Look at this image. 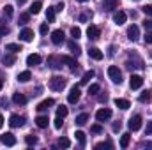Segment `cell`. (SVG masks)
Returning <instances> with one entry per match:
<instances>
[{
	"mask_svg": "<svg viewBox=\"0 0 152 150\" xmlns=\"http://www.w3.org/2000/svg\"><path fill=\"white\" fill-rule=\"evenodd\" d=\"M64 87H66V78H62V76H53V78L50 79V88H51V90L60 92V90H64Z\"/></svg>",
	"mask_w": 152,
	"mask_h": 150,
	"instance_id": "1",
	"label": "cell"
},
{
	"mask_svg": "<svg viewBox=\"0 0 152 150\" xmlns=\"http://www.w3.org/2000/svg\"><path fill=\"white\" fill-rule=\"evenodd\" d=\"M108 76H110V79L117 83V85H120L122 83V73H120V69L117 67V66H110L108 67Z\"/></svg>",
	"mask_w": 152,
	"mask_h": 150,
	"instance_id": "2",
	"label": "cell"
},
{
	"mask_svg": "<svg viewBox=\"0 0 152 150\" xmlns=\"http://www.w3.org/2000/svg\"><path fill=\"white\" fill-rule=\"evenodd\" d=\"M80 97H81V90H80V87H78V85L71 87V90H69V95H67V101H69L71 104H76V103L80 101Z\"/></svg>",
	"mask_w": 152,
	"mask_h": 150,
	"instance_id": "3",
	"label": "cell"
},
{
	"mask_svg": "<svg viewBox=\"0 0 152 150\" xmlns=\"http://www.w3.org/2000/svg\"><path fill=\"white\" fill-rule=\"evenodd\" d=\"M0 141H2L5 147H14V145H16V138H14L12 133H4V134L0 136Z\"/></svg>",
	"mask_w": 152,
	"mask_h": 150,
	"instance_id": "4",
	"label": "cell"
},
{
	"mask_svg": "<svg viewBox=\"0 0 152 150\" xmlns=\"http://www.w3.org/2000/svg\"><path fill=\"white\" fill-rule=\"evenodd\" d=\"M96 118H97V122H106V120H110V118H112V110H108V108H101V110H97Z\"/></svg>",
	"mask_w": 152,
	"mask_h": 150,
	"instance_id": "5",
	"label": "cell"
},
{
	"mask_svg": "<svg viewBox=\"0 0 152 150\" xmlns=\"http://www.w3.org/2000/svg\"><path fill=\"white\" fill-rule=\"evenodd\" d=\"M142 85H143V78L138 74H131L129 78V87L133 88V90H138V88H142Z\"/></svg>",
	"mask_w": 152,
	"mask_h": 150,
	"instance_id": "6",
	"label": "cell"
},
{
	"mask_svg": "<svg viewBox=\"0 0 152 150\" xmlns=\"http://www.w3.org/2000/svg\"><path fill=\"white\" fill-rule=\"evenodd\" d=\"M127 127H129L131 131H138V129L142 127V117H140V115L131 117V118H129V122H127Z\"/></svg>",
	"mask_w": 152,
	"mask_h": 150,
	"instance_id": "7",
	"label": "cell"
},
{
	"mask_svg": "<svg viewBox=\"0 0 152 150\" xmlns=\"http://www.w3.org/2000/svg\"><path fill=\"white\" fill-rule=\"evenodd\" d=\"M25 124V118L23 117H20V115H11V118H9V125L11 127H21Z\"/></svg>",
	"mask_w": 152,
	"mask_h": 150,
	"instance_id": "8",
	"label": "cell"
},
{
	"mask_svg": "<svg viewBox=\"0 0 152 150\" xmlns=\"http://www.w3.org/2000/svg\"><path fill=\"white\" fill-rule=\"evenodd\" d=\"M87 36H88V39H99V36H101V28L96 27V25H90V27L87 28Z\"/></svg>",
	"mask_w": 152,
	"mask_h": 150,
	"instance_id": "9",
	"label": "cell"
},
{
	"mask_svg": "<svg viewBox=\"0 0 152 150\" xmlns=\"http://www.w3.org/2000/svg\"><path fill=\"white\" fill-rule=\"evenodd\" d=\"M51 42L57 44V46L62 44V42H64V32H62V30H53V32H51Z\"/></svg>",
	"mask_w": 152,
	"mask_h": 150,
	"instance_id": "10",
	"label": "cell"
},
{
	"mask_svg": "<svg viewBox=\"0 0 152 150\" xmlns=\"http://www.w3.org/2000/svg\"><path fill=\"white\" fill-rule=\"evenodd\" d=\"M20 39H21L23 42H30V41L34 39V30H30V28H23V30L20 32Z\"/></svg>",
	"mask_w": 152,
	"mask_h": 150,
	"instance_id": "11",
	"label": "cell"
},
{
	"mask_svg": "<svg viewBox=\"0 0 152 150\" xmlns=\"http://www.w3.org/2000/svg\"><path fill=\"white\" fill-rule=\"evenodd\" d=\"M127 37H129V41H136V39L140 37V28L136 25H131L127 28Z\"/></svg>",
	"mask_w": 152,
	"mask_h": 150,
	"instance_id": "12",
	"label": "cell"
},
{
	"mask_svg": "<svg viewBox=\"0 0 152 150\" xmlns=\"http://www.w3.org/2000/svg\"><path fill=\"white\" fill-rule=\"evenodd\" d=\"M60 62H62V64H67V66L71 67V71H73V73L78 69V64H76V60H75V58H71V57H67V55L60 57Z\"/></svg>",
	"mask_w": 152,
	"mask_h": 150,
	"instance_id": "13",
	"label": "cell"
},
{
	"mask_svg": "<svg viewBox=\"0 0 152 150\" xmlns=\"http://www.w3.org/2000/svg\"><path fill=\"white\" fill-rule=\"evenodd\" d=\"M41 60H42V58H41V55L32 53V55H28V57H27V66H30V67H32V66H39V64H41Z\"/></svg>",
	"mask_w": 152,
	"mask_h": 150,
	"instance_id": "14",
	"label": "cell"
},
{
	"mask_svg": "<svg viewBox=\"0 0 152 150\" xmlns=\"http://www.w3.org/2000/svg\"><path fill=\"white\" fill-rule=\"evenodd\" d=\"M53 104H55V101H53V99H44L42 103H39V104H37V108H36V110H37V111H46V110H48V108H51Z\"/></svg>",
	"mask_w": 152,
	"mask_h": 150,
	"instance_id": "15",
	"label": "cell"
},
{
	"mask_svg": "<svg viewBox=\"0 0 152 150\" xmlns=\"http://www.w3.org/2000/svg\"><path fill=\"white\" fill-rule=\"evenodd\" d=\"M88 57L94 60H103V51L99 48H88Z\"/></svg>",
	"mask_w": 152,
	"mask_h": 150,
	"instance_id": "16",
	"label": "cell"
},
{
	"mask_svg": "<svg viewBox=\"0 0 152 150\" xmlns=\"http://www.w3.org/2000/svg\"><path fill=\"white\" fill-rule=\"evenodd\" d=\"M126 20H127V14H126L124 11H118V12H115L113 21L117 23V25H124V23H126Z\"/></svg>",
	"mask_w": 152,
	"mask_h": 150,
	"instance_id": "17",
	"label": "cell"
},
{
	"mask_svg": "<svg viewBox=\"0 0 152 150\" xmlns=\"http://www.w3.org/2000/svg\"><path fill=\"white\" fill-rule=\"evenodd\" d=\"M48 124H50V120H48V117H44V115H39L37 118H36V125H37L39 129H46Z\"/></svg>",
	"mask_w": 152,
	"mask_h": 150,
	"instance_id": "18",
	"label": "cell"
},
{
	"mask_svg": "<svg viewBox=\"0 0 152 150\" xmlns=\"http://www.w3.org/2000/svg\"><path fill=\"white\" fill-rule=\"evenodd\" d=\"M115 106H117L118 110H129L131 104H129L127 99H120V97H117V99H115Z\"/></svg>",
	"mask_w": 152,
	"mask_h": 150,
	"instance_id": "19",
	"label": "cell"
},
{
	"mask_svg": "<svg viewBox=\"0 0 152 150\" xmlns=\"http://www.w3.org/2000/svg\"><path fill=\"white\" fill-rule=\"evenodd\" d=\"M67 48H69V51H71L73 55H76V57L81 53V48H80V44H76V41H69V42H67Z\"/></svg>",
	"mask_w": 152,
	"mask_h": 150,
	"instance_id": "20",
	"label": "cell"
},
{
	"mask_svg": "<svg viewBox=\"0 0 152 150\" xmlns=\"http://www.w3.org/2000/svg\"><path fill=\"white\" fill-rule=\"evenodd\" d=\"M117 5H118L117 0H103V9L104 11H113V9H117Z\"/></svg>",
	"mask_w": 152,
	"mask_h": 150,
	"instance_id": "21",
	"label": "cell"
},
{
	"mask_svg": "<svg viewBox=\"0 0 152 150\" xmlns=\"http://www.w3.org/2000/svg\"><path fill=\"white\" fill-rule=\"evenodd\" d=\"M14 62H16V57H14V53H9V55H5V57L2 58V64H4V66H7V67H11Z\"/></svg>",
	"mask_w": 152,
	"mask_h": 150,
	"instance_id": "22",
	"label": "cell"
},
{
	"mask_svg": "<svg viewBox=\"0 0 152 150\" xmlns=\"http://www.w3.org/2000/svg\"><path fill=\"white\" fill-rule=\"evenodd\" d=\"M41 9H42V2H41V0H37V2H34V4L30 5L28 12H30V14H39V12H41Z\"/></svg>",
	"mask_w": 152,
	"mask_h": 150,
	"instance_id": "23",
	"label": "cell"
},
{
	"mask_svg": "<svg viewBox=\"0 0 152 150\" xmlns=\"http://www.w3.org/2000/svg\"><path fill=\"white\" fill-rule=\"evenodd\" d=\"M129 141H131V134H129V133H124V134L120 136V147H122V149H127V147H129Z\"/></svg>",
	"mask_w": 152,
	"mask_h": 150,
	"instance_id": "24",
	"label": "cell"
},
{
	"mask_svg": "<svg viewBox=\"0 0 152 150\" xmlns=\"http://www.w3.org/2000/svg\"><path fill=\"white\" fill-rule=\"evenodd\" d=\"M5 50H7V51H11V53H18V51H21V44L9 42V44H5Z\"/></svg>",
	"mask_w": 152,
	"mask_h": 150,
	"instance_id": "25",
	"label": "cell"
},
{
	"mask_svg": "<svg viewBox=\"0 0 152 150\" xmlns=\"http://www.w3.org/2000/svg\"><path fill=\"white\" fill-rule=\"evenodd\" d=\"M94 74H96V73H94L92 69H90V71H87V73L83 74V78L80 79V83H81V85H87V83H88V81H90V79L94 78Z\"/></svg>",
	"mask_w": 152,
	"mask_h": 150,
	"instance_id": "26",
	"label": "cell"
},
{
	"mask_svg": "<svg viewBox=\"0 0 152 150\" xmlns=\"http://www.w3.org/2000/svg\"><path fill=\"white\" fill-rule=\"evenodd\" d=\"M151 101H152V92L151 90H145V92L140 95V103L145 104V103H151Z\"/></svg>",
	"mask_w": 152,
	"mask_h": 150,
	"instance_id": "27",
	"label": "cell"
},
{
	"mask_svg": "<svg viewBox=\"0 0 152 150\" xmlns=\"http://www.w3.org/2000/svg\"><path fill=\"white\" fill-rule=\"evenodd\" d=\"M30 78H32L30 71H23V73H20V74H18V81H21V83H27Z\"/></svg>",
	"mask_w": 152,
	"mask_h": 150,
	"instance_id": "28",
	"label": "cell"
},
{
	"mask_svg": "<svg viewBox=\"0 0 152 150\" xmlns=\"http://www.w3.org/2000/svg\"><path fill=\"white\" fill-rule=\"evenodd\" d=\"M46 20H48V23H53V21H55V7H48V11H46Z\"/></svg>",
	"mask_w": 152,
	"mask_h": 150,
	"instance_id": "29",
	"label": "cell"
},
{
	"mask_svg": "<svg viewBox=\"0 0 152 150\" xmlns=\"http://www.w3.org/2000/svg\"><path fill=\"white\" fill-rule=\"evenodd\" d=\"M12 101H14L16 104H25V103H27V97H25L23 94H14V95H12Z\"/></svg>",
	"mask_w": 152,
	"mask_h": 150,
	"instance_id": "30",
	"label": "cell"
},
{
	"mask_svg": "<svg viewBox=\"0 0 152 150\" xmlns=\"http://www.w3.org/2000/svg\"><path fill=\"white\" fill-rule=\"evenodd\" d=\"M87 120H88V113H81V115L76 117V124H78V125H85Z\"/></svg>",
	"mask_w": 152,
	"mask_h": 150,
	"instance_id": "31",
	"label": "cell"
},
{
	"mask_svg": "<svg viewBox=\"0 0 152 150\" xmlns=\"http://www.w3.org/2000/svg\"><path fill=\"white\" fill-rule=\"evenodd\" d=\"M99 90H101V87H99L97 83H94V85H90V87H88V94H90V95L99 94Z\"/></svg>",
	"mask_w": 152,
	"mask_h": 150,
	"instance_id": "32",
	"label": "cell"
},
{
	"mask_svg": "<svg viewBox=\"0 0 152 150\" xmlns=\"http://www.w3.org/2000/svg\"><path fill=\"white\" fill-rule=\"evenodd\" d=\"M58 147H60V149H69V147H71V141H69L67 138H60V140H58Z\"/></svg>",
	"mask_w": 152,
	"mask_h": 150,
	"instance_id": "33",
	"label": "cell"
},
{
	"mask_svg": "<svg viewBox=\"0 0 152 150\" xmlns=\"http://www.w3.org/2000/svg\"><path fill=\"white\" fill-rule=\"evenodd\" d=\"M67 113H69V110L66 106H58L57 108V117H62L64 118V117H67Z\"/></svg>",
	"mask_w": 152,
	"mask_h": 150,
	"instance_id": "34",
	"label": "cell"
},
{
	"mask_svg": "<svg viewBox=\"0 0 152 150\" xmlns=\"http://www.w3.org/2000/svg\"><path fill=\"white\" fill-rule=\"evenodd\" d=\"M12 14H14V7H12V5H5V7H4V16L11 18Z\"/></svg>",
	"mask_w": 152,
	"mask_h": 150,
	"instance_id": "35",
	"label": "cell"
},
{
	"mask_svg": "<svg viewBox=\"0 0 152 150\" xmlns=\"http://www.w3.org/2000/svg\"><path fill=\"white\" fill-rule=\"evenodd\" d=\"M75 136H76V140H78L81 145H85V133H83V131H76Z\"/></svg>",
	"mask_w": 152,
	"mask_h": 150,
	"instance_id": "36",
	"label": "cell"
},
{
	"mask_svg": "<svg viewBox=\"0 0 152 150\" xmlns=\"http://www.w3.org/2000/svg\"><path fill=\"white\" fill-rule=\"evenodd\" d=\"M71 37H75V41L81 37V30H80L78 27H73V28H71Z\"/></svg>",
	"mask_w": 152,
	"mask_h": 150,
	"instance_id": "37",
	"label": "cell"
},
{
	"mask_svg": "<svg viewBox=\"0 0 152 150\" xmlns=\"http://www.w3.org/2000/svg\"><path fill=\"white\" fill-rule=\"evenodd\" d=\"M28 20H30V12H23V14H20V23H21V25L28 23Z\"/></svg>",
	"mask_w": 152,
	"mask_h": 150,
	"instance_id": "38",
	"label": "cell"
},
{
	"mask_svg": "<svg viewBox=\"0 0 152 150\" xmlns=\"http://www.w3.org/2000/svg\"><path fill=\"white\" fill-rule=\"evenodd\" d=\"M90 131L96 133V134H101V133H103V125H101V124H94V125L90 127Z\"/></svg>",
	"mask_w": 152,
	"mask_h": 150,
	"instance_id": "39",
	"label": "cell"
},
{
	"mask_svg": "<svg viewBox=\"0 0 152 150\" xmlns=\"http://www.w3.org/2000/svg\"><path fill=\"white\" fill-rule=\"evenodd\" d=\"M25 141H27L28 145H37V138H36V136H32V134L25 136Z\"/></svg>",
	"mask_w": 152,
	"mask_h": 150,
	"instance_id": "40",
	"label": "cell"
},
{
	"mask_svg": "<svg viewBox=\"0 0 152 150\" xmlns=\"http://www.w3.org/2000/svg\"><path fill=\"white\" fill-rule=\"evenodd\" d=\"M62 124H64V122H62V117H57L53 125H55V129H62Z\"/></svg>",
	"mask_w": 152,
	"mask_h": 150,
	"instance_id": "41",
	"label": "cell"
},
{
	"mask_svg": "<svg viewBox=\"0 0 152 150\" xmlns=\"http://www.w3.org/2000/svg\"><path fill=\"white\" fill-rule=\"evenodd\" d=\"M97 150H103V149H112V143H97L96 145Z\"/></svg>",
	"mask_w": 152,
	"mask_h": 150,
	"instance_id": "42",
	"label": "cell"
},
{
	"mask_svg": "<svg viewBox=\"0 0 152 150\" xmlns=\"http://www.w3.org/2000/svg\"><path fill=\"white\" fill-rule=\"evenodd\" d=\"M142 11H143L147 16H152V5H143V7H142Z\"/></svg>",
	"mask_w": 152,
	"mask_h": 150,
	"instance_id": "43",
	"label": "cell"
},
{
	"mask_svg": "<svg viewBox=\"0 0 152 150\" xmlns=\"http://www.w3.org/2000/svg\"><path fill=\"white\" fill-rule=\"evenodd\" d=\"M39 32H41L42 36H46V34H48V25H46V23H42V25L39 27Z\"/></svg>",
	"mask_w": 152,
	"mask_h": 150,
	"instance_id": "44",
	"label": "cell"
},
{
	"mask_svg": "<svg viewBox=\"0 0 152 150\" xmlns=\"http://www.w3.org/2000/svg\"><path fill=\"white\" fill-rule=\"evenodd\" d=\"M145 42H147V44H152V32H149V30H147V34H145Z\"/></svg>",
	"mask_w": 152,
	"mask_h": 150,
	"instance_id": "45",
	"label": "cell"
},
{
	"mask_svg": "<svg viewBox=\"0 0 152 150\" xmlns=\"http://www.w3.org/2000/svg\"><path fill=\"white\" fill-rule=\"evenodd\" d=\"M7 32H9V30H7V27H0V37H5V36H7Z\"/></svg>",
	"mask_w": 152,
	"mask_h": 150,
	"instance_id": "46",
	"label": "cell"
},
{
	"mask_svg": "<svg viewBox=\"0 0 152 150\" xmlns=\"http://www.w3.org/2000/svg\"><path fill=\"white\" fill-rule=\"evenodd\" d=\"M143 27H145L147 30H149V28H152V20H145V21H143Z\"/></svg>",
	"mask_w": 152,
	"mask_h": 150,
	"instance_id": "47",
	"label": "cell"
},
{
	"mask_svg": "<svg viewBox=\"0 0 152 150\" xmlns=\"http://www.w3.org/2000/svg\"><path fill=\"white\" fill-rule=\"evenodd\" d=\"M55 11H64V2H60V4H57V7H55Z\"/></svg>",
	"mask_w": 152,
	"mask_h": 150,
	"instance_id": "48",
	"label": "cell"
},
{
	"mask_svg": "<svg viewBox=\"0 0 152 150\" xmlns=\"http://www.w3.org/2000/svg\"><path fill=\"white\" fill-rule=\"evenodd\" d=\"M108 101V95L104 94V95H99V103H106Z\"/></svg>",
	"mask_w": 152,
	"mask_h": 150,
	"instance_id": "49",
	"label": "cell"
},
{
	"mask_svg": "<svg viewBox=\"0 0 152 150\" xmlns=\"http://www.w3.org/2000/svg\"><path fill=\"white\" fill-rule=\"evenodd\" d=\"M147 134H152V120L149 122V125H147Z\"/></svg>",
	"mask_w": 152,
	"mask_h": 150,
	"instance_id": "50",
	"label": "cell"
},
{
	"mask_svg": "<svg viewBox=\"0 0 152 150\" xmlns=\"http://www.w3.org/2000/svg\"><path fill=\"white\" fill-rule=\"evenodd\" d=\"M120 129V124H113V131H118Z\"/></svg>",
	"mask_w": 152,
	"mask_h": 150,
	"instance_id": "51",
	"label": "cell"
},
{
	"mask_svg": "<svg viewBox=\"0 0 152 150\" xmlns=\"http://www.w3.org/2000/svg\"><path fill=\"white\" fill-rule=\"evenodd\" d=\"M2 125H4V117L0 115V127H2Z\"/></svg>",
	"mask_w": 152,
	"mask_h": 150,
	"instance_id": "52",
	"label": "cell"
},
{
	"mask_svg": "<svg viewBox=\"0 0 152 150\" xmlns=\"http://www.w3.org/2000/svg\"><path fill=\"white\" fill-rule=\"evenodd\" d=\"M16 2H18L20 5H23V4H25V0H16Z\"/></svg>",
	"mask_w": 152,
	"mask_h": 150,
	"instance_id": "53",
	"label": "cell"
},
{
	"mask_svg": "<svg viewBox=\"0 0 152 150\" xmlns=\"http://www.w3.org/2000/svg\"><path fill=\"white\" fill-rule=\"evenodd\" d=\"M2 87H4V81H2V79H0V90H2Z\"/></svg>",
	"mask_w": 152,
	"mask_h": 150,
	"instance_id": "54",
	"label": "cell"
},
{
	"mask_svg": "<svg viewBox=\"0 0 152 150\" xmlns=\"http://www.w3.org/2000/svg\"><path fill=\"white\" fill-rule=\"evenodd\" d=\"M78 2H88V0H78Z\"/></svg>",
	"mask_w": 152,
	"mask_h": 150,
	"instance_id": "55",
	"label": "cell"
},
{
	"mask_svg": "<svg viewBox=\"0 0 152 150\" xmlns=\"http://www.w3.org/2000/svg\"><path fill=\"white\" fill-rule=\"evenodd\" d=\"M136 2H138V0H136Z\"/></svg>",
	"mask_w": 152,
	"mask_h": 150,
	"instance_id": "56",
	"label": "cell"
}]
</instances>
